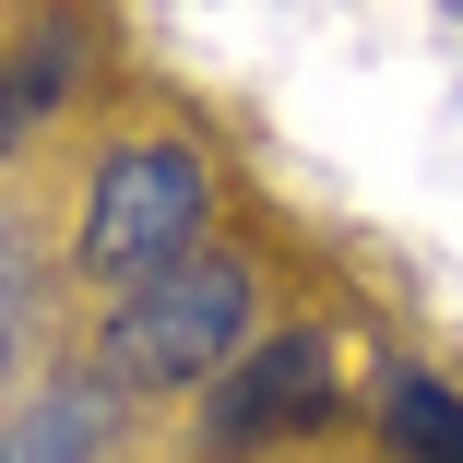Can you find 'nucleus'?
Returning a JSON list of instances; mask_svg holds the SVG:
<instances>
[{
  "mask_svg": "<svg viewBox=\"0 0 463 463\" xmlns=\"http://www.w3.org/2000/svg\"><path fill=\"white\" fill-rule=\"evenodd\" d=\"M250 298H261V273L238 250H191L178 273H155V286H131L108 309L96 381L108 392H214L250 356Z\"/></svg>",
  "mask_w": 463,
  "mask_h": 463,
  "instance_id": "obj_1",
  "label": "nucleus"
},
{
  "mask_svg": "<svg viewBox=\"0 0 463 463\" xmlns=\"http://www.w3.org/2000/svg\"><path fill=\"white\" fill-rule=\"evenodd\" d=\"M203 214H214V166L178 143V131H131L96 155L83 178V226H71V261L96 273V286H155L203 250Z\"/></svg>",
  "mask_w": 463,
  "mask_h": 463,
  "instance_id": "obj_2",
  "label": "nucleus"
},
{
  "mask_svg": "<svg viewBox=\"0 0 463 463\" xmlns=\"http://www.w3.org/2000/svg\"><path fill=\"white\" fill-rule=\"evenodd\" d=\"M214 416H203V439H214V463H250L261 439H286V428H321L333 416V356H321V333H286V345H250L226 381L203 392Z\"/></svg>",
  "mask_w": 463,
  "mask_h": 463,
  "instance_id": "obj_3",
  "label": "nucleus"
},
{
  "mask_svg": "<svg viewBox=\"0 0 463 463\" xmlns=\"http://www.w3.org/2000/svg\"><path fill=\"white\" fill-rule=\"evenodd\" d=\"M119 439V392L83 368V381H48V392H24L13 416H0V463H96Z\"/></svg>",
  "mask_w": 463,
  "mask_h": 463,
  "instance_id": "obj_4",
  "label": "nucleus"
},
{
  "mask_svg": "<svg viewBox=\"0 0 463 463\" xmlns=\"http://www.w3.org/2000/svg\"><path fill=\"white\" fill-rule=\"evenodd\" d=\"M368 404H381V451L392 463H463V392L439 381V368H404L392 356Z\"/></svg>",
  "mask_w": 463,
  "mask_h": 463,
  "instance_id": "obj_5",
  "label": "nucleus"
},
{
  "mask_svg": "<svg viewBox=\"0 0 463 463\" xmlns=\"http://www.w3.org/2000/svg\"><path fill=\"white\" fill-rule=\"evenodd\" d=\"M71 71H83V36H71V24H36L24 60H0V96H13V119L60 108V83H71Z\"/></svg>",
  "mask_w": 463,
  "mask_h": 463,
  "instance_id": "obj_6",
  "label": "nucleus"
},
{
  "mask_svg": "<svg viewBox=\"0 0 463 463\" xmlns=\"http://www.w3.org/2000/svg\"><path fill=\"white\" fill-rule=\"evenodd\" d=\"M24 321H36V261H24V226L0 214V381L24 368Z\"/></svg>",
  "mask_w": 463,
  "mask_h": 463,
  "instance_id": "obj_7",
  "label": "nucleus"
}]
</instances>
